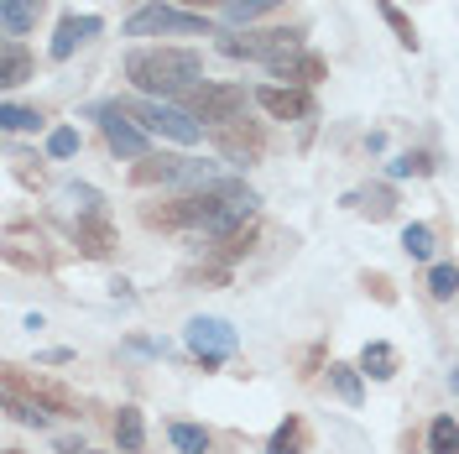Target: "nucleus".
Segmentation results:
<instances>
[{"label":"nucleus","mask_w":459,"mask_h":454,"mask_svg":"<svg viewBox=\"0 0 459 454\" xmlns=\"http://www.w3.org/2000/svg\"><path fill=\"white\" fill-rule=\"evenodd\" d=\"M199 68L204 57L194 48H142L126 57V79L146 94H183V89H194Z\"/></svg>","instance_id":"1"},{"label":"nucleus","mask_w":459,"mask_h":454,"mask_svg":"<svg viewBox=\"0 0 459 454\" xmlns=\"http://www.w3.org/2000/svg\"><path fill=\"white\" fill-rule=\"evenodd\" d=\"M126 37H209V22L199 11H172V5H142L131 22H126Z\"/></svg>","instance_id":"2"},{"label":"nucleus","mask_w":459,"mask_h":454,"mask_svg":"<svg viewBox=\"0 0 459 454\" xmlns=\"http://www.w3.org/2000/svg\"><path fill=\"white\" fill-rule=\"evenodd\" d=\"M246 89L240 84H194L188 89V115L194 120H209V126H230L246 115Z\"/></svg>","instance_id":"3"},{"label":"nucleus","mask_w":459,"mask_h":454,"mask_svg":"<svg viewBox=\"0 0 459 454\" xmlns=\"http://www.w3.org/2000/svg\"><path fill=\"white\" fill-rule=\"evenodd\" d=\"M220 48L230 57H261V63H282V57L303 53V37L298 31H251V37H220Z\"/></svg>","instance_id":"4"},{"label":"nucleus","mask_w":459,"mask_h":454,"mask_svg":"<svg viewBox=\"0 0 459 454\" xmlns=\"http://www.w3.org/2000/svg\"><path fill=\"white\" fill-rule=\"evenodd\" d=\"M183 340H188V350L199 355L204 371H214L225 355H235V329H230L225 319H188V329H183Z\"/></svg>","instance_id":"5"},{"label":"nucleus","mask_w":459,"mask_h":454,"mask_svg":"<svg viewBox=\"0 0 459 454\" xmlns=\"http://www.w3.org/2000/svg\"><path fill=\"white\" fill-rule=\"evenodd\" d=\"M5 402H37L42 413H74V392L68 387H57L48 376H22V371L11 366L5 371Z\"/></svg>","instance_id":"6"},{"label":"nucleus","mask_w":459,"mask_h":454,"mask_svg":"<svg viewBox=\"0 0 459 454\" xmlns=\"http://www.w3.org/2000/svg\"><path fill=\"white\" fill-rule=\"evenodd\" d=\"M120 110L131 115V120H142L146 131H162V136H172V142H183V146H194L204 136L199 120L188 110H172V105H120Z\"/></svg>","instance_id":"7"},{"label":"nucleus","mask_w":459,"mask_h":454,"mask_svg":"<svg viewBox=\"0 0 459 454\" xmlns=\"http://www.w3.org/2000/svg\"><path fill=\"white\" fill-rule=\"evenodd\" d=\"M214 146L225 152L230 162H256L261 157V146H266V136H261V126L256 120H230V126H214Z\"/></svg>","instance_id":"8"},{"label":"nucleus","mask_w":459,"mask_h":454,"mask_svg":"<svg viewBox=\"0 0 459 454\" xmlns=\"http://www.w3.org/2000/svg\"><path fill=\"white\" fill-rule=\"evenodd\" d=\"M100 120H105L110 152H120V157H146V136L131 126V115L120 110V105H100Z\"/></svg>","instance_id":"9"},{"label":"nucleus","mask_w":459,"mask_h":454,"mask_svg":"<svg viewBox=\"0 0 459 454\" xmlns=\"http://www.w3.org/2000/svg\"><path fill=\"white\" fill-rule=\"evenodd\" d=\"M256 105L266 115H277V120H303V115H314V100H308L303 89H282V84L256 89Z\"/></svg>","instance_id":"10"},{"label":"nucleus","mask_w":459,"mask_h":454,"mask_svg":"<svg viewBox=\"0 0 459 454\" xmlns=\"http://www.w3.org/2000/svg\"><path fill=\"white\" fill-rule=\"evenodd\" d=\"M100 31V16H63L57 22V37H53V57L63 63V57H74V48L79 42H89Z\"/></svg>","instance_id":"11"},{"label":"nucleus","mask_w":459,"mask_h":454,"mask_svg":"<svg viewBox=\"0 0 459 454\" xmlns=\"http://www.w3.org/2000/svg\"><path fill=\"white\" fill-rule=\"evenodd\" d=\"M74 246H79L84 256H110L115 251L110 220H74Z\"/></svg>","instance_id":"12"},{"label":"nucleus","mask_w":459,"mask_h":454,"mask_svg":"<svg viewBox=\"0 0 459 454\" xmlns=\"http://www.w3.org/2000/svg\"><path fill=\"white\" fill-rule=\"evenodd\" d=\"M42 5H48V0H0V27H5V37L16 42L22 31H31V27H37Z\"/></svg>","instance_id":"13"},{"label":"nucleus","mask_w":459,"mask_h":454,"mask_svg":"<svg viewBox=\"0 0 459 454\" xmlns=\"http://www.w3.org/2000/svg\"><path fill=\"white\" fill-rule=\"evenodd\" d=\"M272 74H277V79H292V84H318L329 68H324V57L318 53H292V57H282Z\"/></svg>","instance_id":"14"},{"label":"nucleus","mask_w":459,"mask_h":454,"mask_svg":"<svg viewBox=\"0 0 459 454\" xmlns=\"http://www.w3.org/2000/svg\"><path fill=\"white\" fill-rule=\"evenodd\" d=\"M115 444H120V454H142L146 450V423L136 407H120L115 413Z\"/></svg>","instance_id":"15"},{"label":"nucleus","mask_w":459,"mask_h":454,"mask_svg":"<svg viewBox=\"0 0 459 454\" xmlns=\"http://www.w3.org/2000/svg\"><path fill=\"white\" fill-rule=\"evenodd\" d=\"M344 204H355L366 220H392V214H397V194H392L386 183H376V188H366V194H350Z\"/></svg>","instance_id":"16"},{"label":"nucleus","mask_w":459,"mask_h":454,"mask_svg":"<svg viewBox=\"0 0 459 454\" xmlns=\"http://www.w3.org/2000/svg\"><path fill=\"white\" fill-rule=\"evenodd\" d=\"M360 371H366L371 381H392V376H397V350L386 340H371L360 350Z\"/></svg>","instance_id":"17"},{"label":"nucleus","mask_w":459,"mask_h":454,"mask_svg":"<svg viewBox=\"0 0 459 454\" xmlns=\"http://www.w3.org/2000/svg\"><path fill=\"white\" fill-rule=\"evenodd\" d=\"M266 454H308V423H303V418L277 423V433L266 439Z\"/></svg>","instance_id":"18"},{"label":"nucleus","mask_w":459,"mask_h":454,"mask_svg":"<svg viewBox=\"0 0 459 454\" xmlns=\"http://www.w3.org/2000/svg\"><path fill=\"white\" fill-rule=\"evenodd\" d=\"M172 178H183V162H172V157H142V168L131 172V183H172Z\"/></svg>","instance_id":"19"},{"label":"nucleus","mask_w":459,"mask_h":454,"mask_svg":"<svg viewBox=\"0 0 459 454\" xmlns=\"http://www.w3.org/2000/svg\"><path fill=\"white\" fill-rule=\"evenodd\" d=\"M0 63H5V79H0L5 89H16V84H27V79H31V57H27V48H22V42H5Z\"/></svg>","instance_id":"20"},{"label":"nucleus","mask_w":459,"mask_h":454,"mask_svg":"<svg viewBox=\"0 0 459 454\" xmlns=\"http://www.w3.org/2000/svg\"><path fill=\"white\" fill-rule=\"evenodd\" d=\"M429 292L438 298V303H449V298L459 292V266L455 261H438V266L429 272Z\"/></svg>","instance_id":"21"},{"label":"nucleus","mask_w":459,"mask_h":454,"mask_svg":"<svg viewBox=\"0 0 459 454\" xmlns=\"http://www.w3.org/2000/svg\"><path fill=\"white\" fill-rule=\"evenodd\" d=\"M329 387H334V392L355 407V402H360V371L344 366V361H334V366H329Z\"/></svg>","instance_id":"22"},{"label":"nucleus","mask_w":459,"mask_h":454,"mask_svg":"<svg viewBox=\"0 0 459 454\" xmlns=\"http://www.w3.org/2000/svg\"><path fill=\"white\" fill-rule=\"evenodd\" d=\"M168 439H172L183 454H209V433H204L199 423H172Z\"/></svg>","instance_id":"23"},{"label":"nucleus","mask_w":459,"mask_h":454,"mask_svg":"<svg viewBox=\"0 0 459 454\" xmlns=\"http://www.w3.org/2000/svg\"><path fill=\"white\" fill-rule=\"evenodd\" d=\"M402 251L412 256V261H429L433 256V230L429 225H407L402 230Z\"/></svg>","instance_id":"24"},{"label":"nucleus","mask_w":459,"mask_h":454,"mask_svg":"<svg viewBox=\"0 0 459 454\" xmlns=\"http://www.w3.org/2000/svg\"><path fill=\"white\" fill-rule=\"evenodd\" d=\"M386 172H392V178H429V172H433V157H429V152H402V157H397Z\"/></svg>","instance_id":"25"},{"label":"nucleus","mask_w":459,"mask_h":454,"mask_svg":"<svg viewBox=\"0 0 459 454\" xmlns=\"http://www.w3.org/2000/svg\"><path fill=\"white\" fill-rule=\"evenodd\" d=\"M429 444H433V454H459V428H455V418H433Z\"/></svg>","instance_id":"26"},{"label":"nucleus","mask_w":459,"mask_h":454,"mask_svg":"<svg viewBox=\"0 0 459 454\" xmlns=\"http://www.w3.org/2000/svg\"><path fill=\"white\" fill-rule=\"evenodd\" d=\"M381 16H386V27L397 31V42H402V48H418V31H412V22L402 16V11L392 5V0H381Z\"/></svg>","instance_id":"27"},{"label":"nucleus","mask_w":459,"mask_h":454,"mask_svg":"<svg viewBox=\"0 0 459 454\" xmlns=\"http://www.w3.org/2000/svg\"><path fill=\"white\" fill-rule=\"evenodd\" d=\"M0 126H5V131H37V126H42V115L22 110V105H0Z\"/></svg>","instance_id":"28"},{"label":"nucleus","mask_w":459,"mask_h":454,"mask_svg":"<svg viewBox=\"0 0 459 454\" xmlns=\"http://www.w3.org/2000/svg\"><path fill=\"white\" fill-rule=\"evenodd\" d=\"M272 5H282V0H230L225 16H230V22H256V16L272 11Z\"/></svg>","instance_id":"29"},{"label":"nucleus","mask_w":459,"mask_h":454,"mask_svg":"<svg viewBox=\"0 0 459 454\" xmlns=\"http://www.w3.org/2000/svg\"><path fill=\"white\" fill-rule=\"evenodd\" d=\"M251 240H256V225L230 230V235H225V251H220V256H225V261H235V256H246V251H251Z\"/></svg>","instance_id":"30"},{"label":"nucleus","mask_w":459,"mask_h":454,"mask_svg":"<svg viewBox=\"0 0 459 454\" xmlns=\"http://www.w3.org/2000/svg\"><path fill=\"white\" fill-rule=\"evenodd\" d=\"M360 283H366V292H371L376 303H397V287H392V277H386V272H366Z\"/></svg>","instance_id":"31"},{"label":"nucleus","mask_w":459,"mask_h":454,"mask_svg":"<svg viewBox=\"0 0 459 454\" xmlns=\"http://www.w3.org/2000/svg\"><path fill=\"white\" fill-rule=\"evenodd\" d=\"M74 152H79V131H68V126H63V131L48 136V157H74Z\"/></svg>","instance_id":"32"},{"label":"nucleus","mask_w":459,"mask_h":454,"mask_svg":"<svg viewBox=\"0 0 459 454\" xmlns=\"http://www.w3.org/2000/svg\"><path fill=\"white\" fill-rule=\"evenodd\" d=\"M131 350H142V355H162V345L157 340H131Z\"/></svg>","instance_id":"33"},{"label":"nucleus","mask_w":459,"mask_h":454,"mask_svg":"<svg viewBox=\"0 0 459 454\" xmlns=\"http://www.w3.org/2000/svg\"><path fill=\"white\" fill-rule=\"evenodd\" d=\"M188 5H204L209 11V5H230V0H188Z\"/></svg>","instance_id":"34"},{"label":"nucleus","mask_w":459,"mask_h":454,"mask_svg":"<svg viewBox=\"0 0 459 454\" xmlns=\"http://www.w3.org/2000/svg\"><path fill=\"white\" fill-rule=\"evenodd\" d=\"M84 454H94V450H84Z\"/></svg>","instance_id":"35"}]
</instances>
